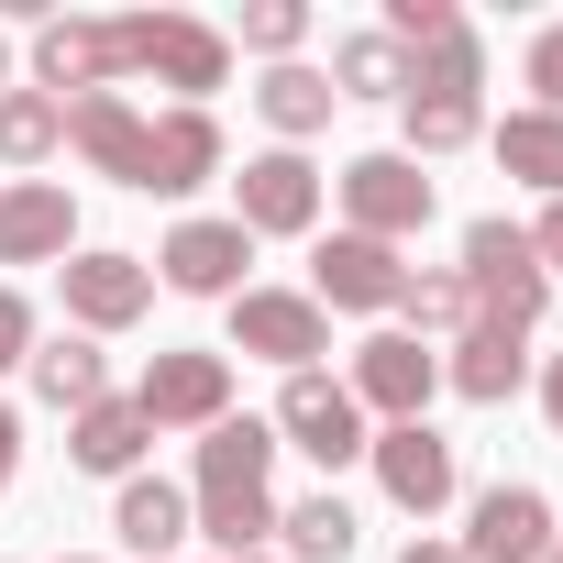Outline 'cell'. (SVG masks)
Instances as JSON below:
<instances>
[{
	"label": "cell",
	"instance_id": "cell-7",
	"mask_svg": "<svg viewBox=\"0 0 563 563\" xmlns=\"http://www.w3.org/2000/svg\"><path fill=\"white\" fill-rule=\"evenodd\" d=\"M332 188H343V232H365V243H409L431 221V177L409 155H354Z\"/></svg>",
	"mask_w": 563,
	"mask_h": 563
},
{
	"label": "cell",
	"instance_id": "cell-32",
	"mask_svg": "<svg viewBox=\"0 0 563 563\" xmlns=\"http://www.w3.org/2000/svg\"><path fill=\"white\" fill-rule=\"evenodd\" d=\"M530 89H541L530 111H563V23H541V34H530Z\"/></svg>",
	"mask_w": 563,
	"mask_h": 563
},
{
	"label": "cell",
	"instance_id": "cell-33",
	"mask_svg": "<svg viewBox=\"0 0 563 563\" xmlns=\"http://www.w3.org/2000/svg\"><path fill=\"white\" fill-rule=\"evenodd\" d=\"M23 354H34V299H23V288H0V376H12Z\"/></svg>",
	"mask_w": 563,
	"mask_h": 563
},
{
	"label": "cell",
	"instance_id": "cell-23",
	"mask_svg": "<svg viewBox=\"0 0 563 563\" xmlns=\"http://www.w3.org/2000/svg\"><path fill=\"white\" fill-rule=\"evenodd\" d=\"M254 111H265L276 133H288V155H299L310 133H332V111H343V100H332V78H321V67H299V56H288V67H265Z\"/></svg>",
	"mask_w": 563,
	"mask_h": 563
},
{
	"label": "cell",
	"instance_id": "cell-26",
	"mask_svg": "<svg viewBox=\"0 0 563 563\" xmlns=\"http://www.w3.org/2000/svg\"><path fill=\"white\" fill-rule=\"evenodd\" d=\"M67 144V100L45 89H0V166H45Z\"/></svg>",
	"mask_w": 563,
	"mask_h": 563
},
{
	"label": "cell",
	"instance_id": "cell-21",
	"mask_svg": "<svg viewBox=\"0 0 563 563\" xmlns=\"http://www.w3.org/2000/svg\"><path fill=\"white\" fill-rule=\"evenodd\" d=\"M530 332H497V321H475L464 343H453V365H442V387L453 398H475V409H497V398H519V376H530V354H519Z\"/></svg>",
	"mask_w": 563,
	"mask_h": 563
},
{
	"label": "cell",
	"instance_id": "cell-13",
	"mask_svg": "<svg viewBox=\"0 0 563 563\" xmlns=\"http://www.w3.org/2000/svg\"><path fill=\"white\" fill-rule=\"evenodd\" d=\"M398 288H409V265H398V243H365V232H332V243L310 254V299H321V310H398Z\"/></svg>",
	"mask_w": 563,
	"mask_h": 563
},
{
	"label": "cell",
	"instance_id": "cell-1",
	"mask_svg": "<svg viewBox=\"0 0 563 563\" xmlns=\"http://www.w3.org/2000/svg\"><path fill=\"white\" fill-rule=\"evenodd\" d=\"M276 431L265 420H210L199 431V486H188V519L221 541V563H254L276 541Z\"/></svg>",
	"mask_w": 563,
	"mask_h": 563
},
{
	"label": "cell",
	"instance_id": "cell-39",
	"mask_svg": "<svg viewBox=\"0 0 563 563\" xmlns=\"http://www.w3.org/2000/svg\"><path fill=\"white\" fill-rule=\"evenodd\" d=\"M541 563H563V541H552V552H541Z\"/></svg>",
	"mask_w": 563,
	"mask_h": 563
},
{
	"label": "cell",
	"instance_id": "cell-36",
	"mask_svg": "<svg viewBox=\"0 0 563 563\" xmlns=\"http://www.w3.org/2000/svg\"><path fill=\"white\" fill-rule=\"evenodd\" d=\"M541 409H552V431H563V354L541 365Z\"/></svg>",
	"mask_w": 563,
	"mask_h": 563
},
{
	"label": "cell",
	"instance_id": "cell-29",
	"mask_svg": "<svg viewBox=\"0 0 563 563\" xmlns=\"http://www.w3.org/2000/svg\"><path fill=\"white\" fill-rule=\"evenodd\" d=\"M398 133H409L398 155L420 166V155H464V144L486 133V111H475V100H420V89H409V100H398Z\"/></svg>",
	"mask_w": 563,
	"mask_h": 563
},
{
	"label": "cell",
	"instance_id": "cell-12",
	"mask_svg": "<svg viewBox=\"0 0 563 563\" xmlns=\"http://www.w3.org/2000/svg\"><path fill=\"white\" fill-rule=\"evenodd\" d=\"M243 265H254V232L243 221H177L166 254H155V276L177 299H243Z\"/></svg>",
	"mask_w": 563,
	"mask_h": 563
},
{
	"label": "cell",
	"instance_id": "cell-35",
	"mask_svg": "<svg viewBox=\"0 0 563 563\" xmlns=\"http://www.w3.org/2000/svg\"><path fill=\"white\" fill-rule=\"evenodd\" d=\"M12 464H23V420L0 409V486H12Z\"/></svg>",
	"mask_w": 563,
	"mask_h": 563
},
{
	"label": "cell",
	"instance_id": "cell-28",
	"mask_svg": "<svg viewBox=\"0 0 563 563\" xmlns=\"http://www.w3.org/2000/svg\"><path fill=\"white\" fill-rule=\"evenodd\" d=\"M409 89H420V100H475V89H486V45H475V23H453L442 45H420V56H409Z\"/></svg>",
	"mask_w": 563,
	"mask_h": 563
},
{
	"label": "cell",
	"instance_id": "cell-40",
	"mask_svg": "<svg viewBox=\"0 0 563 563\" xmlns=\"http://www.w3.org/2000/svg\"><path fill=\"white\" fill-rule=\"evenodd\" d=\"M67 563H89V552H67Z\"/></svg>",
	"mask_w": 563,
	"mask_h": 563
},
{
	"label": "cell",
	"instance_id": "cell-37",
	"mask_svg": "<svg viewBox=\"0 0 563 563\" xmlns=\"http://www.w3.org/2000/svg\"><path fill=\"white\" fill-rule=\"evenodd\" d=\"M398 563H464V552H453V541H409Z\"/></svg>",
	"mask_w": 563,
	"mask_h": 563
},
{
	"label": "cell",
	"instance_id": "cell-31",
	"mask_svg": "<svg viewBox=\"0 0 563 563\" xmlns=\"http://www.w3.org/2000/svg\"><path fill=\"white\" fill-rule=\"evenodd\" d=\"M310 45V12H299V0H254V12H243V56H276V67H288Z\"/></svg>",
	"mask_w": 563,
	"mask_h": 563
},
{
	"label": "cell",
	"instance_id": "cell-41",
	"mask_svg": "<svg viewBox=\"0 0 563 563\" xmlns=\"http://www.w3.org/2000/svg\"><path fill=\"white\" fill-rule=\"evenodd\" d=\"M254 563H265V552H254Z\"/></svg>",
	"mask_w": 563,
	"mask_h": 563
},
{
	"label": "cell",
	"instance_id": "cell-6",
	"mask_svg": "<svg viewBox=\"0 0 563 563\" xmlns=\"http://www.w3.org/2000/svg\"><path fill=\"white\" fill-rule=\"evenodd\" d=\"M232 354H265V365L310 376V365L332 354V310L299 299V288H243V299H232Z\"/></svg>",
	"mask_w": 563,
	"mask_h": 563
},
{
	"label": "cell",
	"instance_id": "cell-18",
	"mask_svg": "<svg viewBox=\"0 0 563 563\" xmlns=\"http://www.w3.org/2000/svg\"><path fill=\"white\" fill-rule=\"evenodd\" d=\"M144 442H155V420H144L133 398H100V409L67 420V464H78V475H111V486L144 475Z\"/></svg>",
	"mask_w": 563,
	"mask_h": 563
},
{
	"label": "cell",
	"instance_id": "cell-9",
	"mask_svg": "<svg viewBox=\"0 0 563 563\" xmlns=\"http://www.w3.org/2000/svg\"><path fill=\"white\" fill-rule=\"evenodd\" d=\"M354 409H376V420H420L431 409V387H442V354L431 343H409V332H376V343H354Z\"/></svg>",
	"mask_w": 563,
	"mask_h": 563
},
{
	"label": "cell",
	"instance_id": "cell-3",
	"mask_svg": "<svg viewBox=\"0 0 563 563\" xmlns=\"http://www.w3.org/2000/svg\"><path fill=\"white\" fill-rule=\"evenodd\" d=\"M453 276H464L475 321H497V332H530V321L552 310V276H541L530 232H519V221H497V210H486V221L464 232V265H453Z\"/></svg>",
	"mask_w": 563,
	"mask_h": 563
},
{
	"label": "cell",
	"instance_id": "cell-17",
	"mask_svg": "<svg viewBox=\"0 0 563 563\" xmlns=\"http://www.w3.org/2000/svg\"><path fill=\"white\" fill-rule=\"evenodd\" d=\"M78 243V199L56 177H12L0 188V265H56Z\"/></svg>",
	"mask_w": 563,
	"mask_h": 563
},
{
	"label": "cell",
	"instance_id": "cell-5",
	"mask_svg": "<svg viewBox=\"0 0 563 563\" xmlns=\"http://www.w3.org/2000/svg\"><path fill=\"white\" fill-rule=\"evenodd\" d=\"M265 431L288 442V453H310L321 475H343V464L376 442V431H365V409H354V387H343V376H321V365H310V376H288V398H276V420H265Z\"/></svg>",
	"mask_w": 563,
	"mask_h": 563
},
{
	"label": "cell",
	"instance_id": "cell-15",
	"mask_svg": "<svg viewBox=\"0 0 563 563\" xmlns=\"http://www.w3.org/2000/svg\"><path fill=\"white\" fill-rule=\"evenodd\" d=\"M67 144H78L100 177L144 188V166H155V111H133L122 89H100V100H67Z\"/></svg>",
	"mask_w": 563,
	"mask_h": 563
},
{
	"label": "cell",
	"instance_id": "cell-38",
	"mask_svg": "<svg viewBox=\"0 0 563 563\" xmlns=\"http://www.w3.org/2000/svg\"><path fill=\"white\" fill-rule=\"evenodd\" d=\"M0 89H12V34H0Z\"/></svg>",
	"mask_w": 563,
	"mask_h": 563
},
{
	"label": "cell",
	"instance_id": "cell-25",
	"mask_svg": "<svg viewBox=\"0 0 563 563\" xmlns=\"http://www.w3.org/2000/svg\"><path fill=\"white\" fill-rule=\"evenodd\" d=\"M321 78H332V100H409V56L387 34H343Z\"/></svg>",
	"mask_w": 563,
	"mask_h": 563
},
{
	"label": "cell",
	"instance_id": "cell-10",
	"mask_svg": "<svg viewBox=\"0 0 563 563\" xmlns=\"http://www.w3.org/2000/svg\"><path fill=\"white\" fill-rule=\"evenodd\" d=\"M365 464H376V486L409 508V519H431V508H453V442L431 431V420H387L376 442H365Z\"/></svg>",
	"mask_w": 563,
	"mask_h": 563
},
{
	"label": "cell",
	"instance_id": "cell-4",
	"mask_svg": "<svg viewBox=\"0 0 563 563\" xmlns=\"http://www.w3.org/2000/svg\"><path fill=\"white\" fill-rule=\"evenodd\" d=\"M122 78H133L122 23H100V12H45V23H34V89H45V100H100V89H122Z\"/></svg>",
	"mask_w": 563,
	"mask_h": 563
},
{
	"label": "cell",
	"instance_id": "cell-27",
	"mask_svg": "<svg viewBox=\"0 0 563 563\" xmlns=\"http://www.w3.org/2000/svg\"><path fill=\"white\" fill-rule=\"evenodd\" d=\"M276 541H288V563H343V552H354V508L321 486V497H299V508H276Z\"/></svg>",
	"mask_w": 563,
	"mask_h": 563
},
{
	"label": "cell",
	"instance_id": "cell-11",
	"mask_svg": "<svg viewBox=\"0 0 563 563\" xmlns=\"http://www.w3.org/2000/svg\"><path fill=\"white\" fill-rule=\"evenodd\" d=\"M56 276H67V321L78 332H133L155 310V265L144 254H67Z\"/></svg>",
	"mask_w": 563,
	"mask_h": 563
},
{
	"label": "cell",
	"instance_id": "cell-30",
	"mask_svg": "<svg viewBox=\"0 0 563 563\" xmlns=\"http://www.w3.org/2000/svg\"><path fill=\"white\" fill-rule=\"evenodd\" d=\"M398 321H409V343H420V332H453V343H464V332H475V299H464V276H453V265H431V276L409 265Z\"/></svg>",
	"mask_w": 563,
	"mask_h": 563
},
{
	"label": "cell",
	"instance_id": "cell-34",
	"mask_svg": "<svg viewBox=\"0 0 563 563\" xmlns=\"http://www.w3.org/2000/svg\"><path fill=\"white\" fill-rule=\"evenodd\" d=\"M530 254H541V276H563V199L530 221Z\"/></svg>",
	"mask_w": 563,
	"mask_h": 563
},
{
	"label": "cell",
	"instance_id": "cell-22",
	"mask_svg": "<svg viewBox=\"0 0 563 563\" xmlns=\"http://www.w3.org/2000/svg\"><path fill=\"white\" fill-rule=\"evenodd\" d=\"M23 365H34V387H45V409H67V420L111 398V365H100V343H89V332H56V343H34Z\"/></svg>",
	"mask_w": 563,
	"mask_h": 563
},
{
	"label": "cell",
	"instance_id": "cell-20",
	"mask_svg": "<svg viewBox=\"0 0 563 563\" xmlns=\"http://www.w3.org/2000/svg\"><path fill=\"white\" fill-rule=\"evenodd\" d=\"M111 530H122V552H144V563H177V541H188L199 519H188V497H177L166 475H122V497H111Z\"/></svg>",
	"mask_w": 563,
	"mask_h": 563
},
{
	"label": "cell",
	"instance_id": "cell-19",
	"mask_svg": "<svg viewBox=\"0 0 563 563\" xmlns=\"http://www.w3.org/2000/svg\"><path fill=\"white\" fill-rule=\"evenodd\" d=\"M199 177H221V122H210V111H155V166H144V199H188Z\"/></svg>",
	"mask_w": 563,
	"mask_h": 563
},
{
	"label": "cell",
	"instance_id": "cell-2",
	"mask_svg": "<svg viewBox=\"0 0 563 563\" xmlns=\"http://www.w3.org/2000/svg\"><path fill=\"white\" fill-rule=\"evenodd\" d=\"M122 56H133V78L177 89V111H210V89L232 78V34L199 12H122Z\"/></svg>",
	"mask_w": 563,
	"mask_h": 563
},
{
	"label": "cell",
	"instance_id": "cell-24",
	"mask_svg": "<svg viewBox=\"0 0 563 563\" xmlns=\"http://www.w3.org/2000/svg\"><path fill=\"white\" fill-rule=\"evenodd\" d=\"M497 166L519 177V188H541V199H563V111H508L497 133Z\"/></svg>",
	"mask_w": 563,
	"mask_h": 563
},
{
	"label": "cell",
	"instance_id": "cell-16",
	"mask_svg": "<svg viewBox=\"0 0 563 563\" xmlns=\"http://www.w3.org/2000/svg\"><path fill=\"white\" fill-rule=\"evenodd\" d=\"M464 563H541L552 552V497L541 486H486L475 497V530L453 541Z\"/></svg>",
	"mask_w": 563,
	"mask_h": 563
},
{
	"label": "cell",
	"instance_id": "cell-8",
	"mask_svg": "<svg viewBox=\"0 0 563 563\" xmlns=\"http://www.w3.org/2000/svg\"><path fill=\"white\" fill-rule=\"evenodd\" d=\"M133 409H144L155 431H210V420H232V354H199V343L155 354L144 387H133Z\"/></svg>",
	"mask_w": 563,
	"mask_h": 563
},
{
	"label": "cell",
	"instance_id": "cell-14",
	"mask_svg": "<svg viewBox=\"0 0 563 563\" xmlns=\"http://www.w3.org/2000/svg\"><path fill=\"white\" fill-rule=\"evenodd\" d=\"M232 221H243V232H310V221H321V166L288 155V144L254 155V166L232 177Z\"/></svg>",
	"mask_w": 563,
	"mask_h": 563
}]
</instances>
